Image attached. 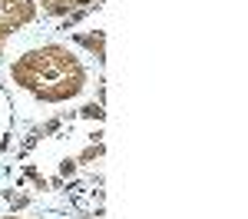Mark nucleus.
Segmentation results:
<instances>
[{
    "instance_id": "3",
    "label": "nucleus",
    "mask_w": 248,
    "mask_h": 219,
    "mask_svg": "<svg viewBox=\"0 0 248 219\" xmlns=\"http://www.w3.org/2000/svg\"><path fill=\"white\" fill-rule=\"evenodd\" d=\"M33 3H37V10L43 17L63 20V17H73L79 10H86V7H93L96 0H33Z\"/></svg>"
},
{
    "instance_id": "1",
    "label": "nucleus",
    "mask_w": 248,
    "mask_h": 219,
    "mask_svg": "<svg viewBox=\"0 0 248 219\" xmlns=\"http://www.w3.org/2000/svg\"><path fill=\"white\" fill-rule=\"evenodd\" d=\"M3 77L30 110L77 106L93 90V70L83 53L66 40L53 37L20 43L17 53H10L3 63Z\"/></svg>"
},
{
    "instance_id": "2",
    "label": "nucleus",
    "mask_w": 248,
    "mask_h": 219,
    "mask_svg": "<svg viewBox=\"0 0 248 219\" xmlns=\"http://www.w3.org/2000/svg\"><path fill=\"white\" fill-rule=\"evenodd\" d=\"M40 20V10L33 0H0V50L14 37H23L27 27Z\"/></svg>"
}]
</instances>
